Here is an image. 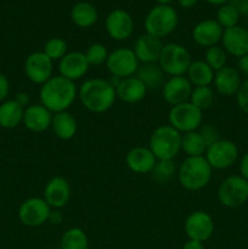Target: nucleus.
Segmentation results:
<instances>
[{"mask_svg":"<svg viewBox=\"0 0 248 249\" xmlns=\"http://www.w3.org/2000/svg\"><path fill=\"white\" fill-rule=\"evenodd\" d=\"M78 97V88L74 82L58 75L44 83L39 90V100L51 113L68 111Z\"/></svg>","mask_w":248,"mask_h":249,"instance_id":"nucleus-1","label":"nucleus"},{"mask_svg":"<svg viewBox=\"0 0 248 249\" xmlns=\"http://www.w3.org/2000/svg\"><path fill=\"white\" fill-rule=\"evenodd\" d=\"M78 99L85 109L92 113H105L114 106L117 100L116 89L107 79L91 78L78 88Z\"/></svg>","mask_w":248,"mask_h":249,"instance_id":"nucleus-2","label":"nucleus"},{"mask_svg":"<svg viewBox=\"0 0 248 249\" xmlns=\"http://www.w3.org/2000/svg\"><path fill=\"white\" fill-rule=\"evenodd\" d=\"M213 175V169L204 156L186 157L177 168V177L179 184L187 191H201L208 186Z\"/></svg>","mask_w":248,"mask_h":249,"instance_id":"nucleus-3","label":"nucleus"},{"mask_svg":"<svg viewBox=\"0 0 248 249\" xmlns=\"http://www.w3.org/2000/svg\"><path fill=\"white\" fill-rule=\"evenodd\" d=\"M182 134L169 124L160 125L151 133L148 148L157 160H174L181 151Z\"/></svg>","mask_w":248,"mask_h":249,"instance_id":"nucleus-4","label":"nucleus"},{"mask_svg":"<svg viewBox=\"0 0 248 249\" xmlns=\"http://www.w3.org/2000/svg\"><path fill=\"white\" fill-rule=\"evenodd\" d=\"M179 23L177 10L170 5H156L146 15L143 26L146 33L162 39L172 34Z\"/></svg>","mask_w":248,"mask_h":249,"instance_id":"nucleus-5","label":"nucleus"},{"mask_svg":"<svg viewBox=\"0 0 248 249\" xmlns=\"http://www.w3.org/2000/svg\"><path fill=\"white\" fill-rule=\"evenodd\" d=\"M191 62V53L184 45L177 43H168L163 45L157 63L162 68L164 74L169 77H180V75H186Z\"/></svg>","mask_w":248,"mask_h":249,"instance_id":"nucleus-6","label":"nucleus"},{"mask_svg":"<svg viewBox=\"0 0 248 249\" xmlns=\"http://www.w3.org/2000/svg\"><path fill=\"white\" fill-rule=\"evenodd\" d=\"M168 122L169 125L181 134L196 131L203 123V112L190 101L182 102L170 107Z\"/></svg>","mask_w":248,"mask_h":249,"instance_id":"nucleus-7","label":"nucleus"},{"mask_svg":"<svg viewBox=\"0 0 248 249\" xmlns=\"http://www.w3.org/2000/svg\"><path fill=\"white\" fill-rule=\"evenodd\" d=\"M218 199L226 208H238L248 201V181L241 175L224 179L218 189Z\"/></svg>","mask_w":248,"mask_h":249,"instance_id":"nucleus-8","label":"nucleus"},{"mask_svg":"<svg viewBox=\"0 0 248 249\" xmlns=\"http://www.w3.org/2000/svg\"><path fill=\"white\" fill-rule=\"evenodd\" d=\"M105 65H106L109 75L123 79V78L135 75L140 62L134 53L133 49L118 48L108 53V57H107Z\"/></svg>","mask_w":248,"mask_h":249,"instance_id":"nucleus-9","label":"nucleus"},{"mask_svg":"<svg viewBox=\"0 0 248 249\" xmlns=\"http://www.w3.org/2000/svg\"><path fill=\"white\" fill-rule=\"evenodd\" d=\"M204 158L209 163L212 169H228L232 167L237 160L238 147L233 141L220 139L207 148Z\"/></svg>","mask_w":248,"mask_h":249,"instance_id":"nucleus-10","label":"nucleus"},{"mask_svg":"<svg viewBox=\"0 0 248 249\" xmlns=\"http://www.w3.org/2000/svg\"><path fill=\"white\" fill-rule=\"evenodd\" d=\"M51 207L43 197H31L19 206L17 216L21 224L27 228H39L48 223Z\"/></svg>","mask_w":248,"mask_h":249,"instance_id":"nucleus-11","label":"nucleus"},{"mask_svg":"<svg viewBox=\"0 0 248 249\" xmlns=\"http://www.w3.org/2000/svg\"><path fill=\"white\" fill-rule=\"evenodd\" d=\"M23 68L27 79L40 87L53 77V61L44 51L29 53Z\"/></svg>","mask_w":248,"mask_h":249,"instance_id":"nucleus-12","label":"nucleus"},{"mask_svg":"<svg viewBox=\"0 0 248 249\" xmlns=\"http://www.w3.org/2000/svg\"><path fill=\"white\" fill-rule=\"evenodd\" d=\"M184 230L189 240L206 242L213 236L214 220L209 213L204 211H195L187 215Z\"/></svg>","mask_w":248,"mask_h":249,"instance_id":"nucleus-13","label":"nucleus"},{"mask_svg":"<svg viewBox=\"0 0 248 249\" xmlns=\"http://www.w3.org/2000/svg\"><path fill=\"white\" fill-rule=\"evenodd\" d=\"M105 28L109 38L117 41H124L133 36L135 23L128 11L123 9H114L107 15Z\"/></svg>","mask_w":248,"mask_h":249,"instance_id":"nucleus-14","label":"nucleus"},{"mask_svg":"<svg viewBox=\"0 0 248 249\" xmlns=\"http://www.w3.org/2000/svg\"><path fill=\"white\" fill-rule=\"evenodd\" d=\"M71 185L63 177H53L44 186L43 198L51 209H62L71 199Z\"/></svg>","mask_w":248,"mask_h":249,"instance_id":"nucleus-15","label":"nucleus"},{"mask_svg":"<svg viewBox=\"0 0 248 249\" xmlns=\"http://www.w3.org/2000/svg\"><path fill=\"white\" fill-rule=\"evenodd\" d=\"M89 63L85 58L84 53L80 51H72L67 53L60 61H58V73L61 77L77 82L87 75L89 72Z\"/></svg>","mask_w":248,"mask_h":249,"instance_id":"nucleus-16","label":"nucleus"},{"mask_svg":"<svg viewBox=\"0 0 248 249\" xmlns=\"http://www.w3.org/2000/svg\"><path fill=\"white\" fill-rule=\"evenodd\" d=\"M194 87L186 75L169 77L162 87V96L170 106H177L190 100Z\"/></svg>","mask_w":248,"mask_h":249,"instance_id":"nucleus-17","label":"nucleus"},{"mask_svg":"<svg viewBox=\"0 0 248 249\" xmlns=\"http://www.w3.org/2000/svg\"><path fill=\"white\" fill-rule=\"evenodd\" d=\"M224 28L216 22V19L207 18L199 21L192 29V39L202 48H211L218 45L223 38Z\"/></svg>","mask_w":248,"mask_h":249,"instance_id":"nucleus-18","label":"nucleus"},{"mask_svg":"<svg viewBox=\"0 0 248 249\" xmlns=\"http://www.w3.org/2000/svg\"><path fill=\"white\" fill-rule=\"evenodd\" d=\"M223 48L229 55L235 57H242L248 53V29L245 27L235 26L224 29L221 38Z\"/></svg>","mask_w":248,"mask_h":249,"instance_id":"nucleus-19","label":"nucleus"},{"mask_svg":"<svg viewBox=\"0 0 248 249\" xmlns=\"http://www.w3.org/2000/svg\"><path fill=\"white\" fill-rule=\"evenodd\" d=\"M53 116L41 104H33L24 108L22 123L32 133H43L51 128Z\"/></svg>","mask_w":248,"mask_h":249,"instance_id":"nucleus-20","label":"nucleus"},{"mask_svg":"<svg viewBox=\"0 0 248 249\" xmlns=\"http://www.w3.org/2000/svg\"><path fill=\"white\" fill-rule=\"evenodd\" d=\"M162 49V39L145 33L136 39L133 51L140 63H157Z\"/></svg>","mask_w":248,"mask_h":249,"instance_id":"nucleus-21","label":"nucleus"},{"mask_svg":"<svg viewBox=\"0 0 248 249\" xmlns=\"http://www.w3.org/2000/svg\"><path fill=\"white\" fill-rule=\"evenodd\" d=\"M157 158L152 151L145 146H136L128 151L125 164L135 174H150L155 167Z\"/></svg>","mask_w":248,"mask_h":249,"instance_id":"nucleus-22","label":"nucleus"},{"mask_svg":"<svg viewBox=\"0 0 248 249\" xmlns=\"http://www.w3.org/2000/svg\"><path fill=\"white\" fill-rule=\"evenodd\" d=\"M213 84L216 91L223 96H233L242 84L241 73L236 68L225 66L215 72Z\"/></svg>","mask_w":248,"mask_h":249,"instance_id":"nucleus-23","label":"nucleus"},{"mask_svg":"<svg viewBox=\"0 0 248 249\" xmlns=\"http://www.w3.org/2000/svg\"><path fill=\"white\" fill-rule=\"evenodd\" d=\"M147 89L136 75L123 78L116 88L117 99L125 104H138L146 96Z\"/></svg>","mask_w":248,"mask_h":249,"instance_id":"nucleus-24","label":"nucleus"},{"mask_svg":"<svg viewBox=\"0 0 248 249\" xmlns=\"http://www.w3.org/2000/svg\"><path fill=\"white\" fill-rule=\"evenodd\" d=\"M51 129L58 139L68 141L74 138L77 134L78 124L72 113H70L68 111H63L53 113Z\"/></svg>","mask_w":248,"mask_h":249,"instance_id":"nucleus-25","label":"nucleus"},{"mask_svg":"<svg viewBox=\"0 0 248 249\" xmlns=\"http://www.w3.org/2000/svg\"><path fill=\"white\" fill-rule=\"evenodd\" d=\"M135 75L143 83L147 91L162 89L167 80L164 72L158 63H140Z\"/></svg>","mask_w":248,"mask_h":249,"instance_id":"nucleus-26","label":"nucleus"},{"mask_svg":"<svg viewBox=\"0 0 248 249\" xmlns=\"http://www.w3.org/2000/svg\"><path fill=\"white\" fill-rule=\"evenodd\" d=\"M24 108L14 99L0 104V126L2 129H15L23 121Z\"/></svg>","mask_w":248,"mask_h":249,"instance_id":"nucleus-27","label":"nucleus"},{"mask_svg":"<svg viewBox=\"0 0 248 249\" xmlns=\"http://www.w3.org/2000/svg\"><path fill=\"white\" fill-rule=\"evenodd\" d=\"M99 18L96 7L88 1H79L71 10V19L79 28H90Z\"/></svg>","mask_w":248,"mask_h":249,"instance_id":"nucleus-28","label":"nucleus"},{"mask_svg":"<svg viewBox=\"0 0 248 249\" xmlns=\"http://www.w3.org/2000/svg\"><path fill=\"white\" fill-rule=\"evenodd\" d=\"M214 72L204 60L192 61L186 72V78L192 87H211L214 80Z\"/></svg>","mask_w":248,"mask_h":249,"instance_id":"nucleus-29","label":"nucleus"},{"mask_svg":"<svg viewBox=\"0 0 248 249\" xmlns=\"http://www.w3.org/2000/svg\"><path fill=\"white\" fill-rule=\"evenodd\" d=\"M207 143L198 130L182 134L181 151L187 157H201L206 155Z\"/></svg>","mask_w":248,"mask_h":249,"instance_id":"nucleus-30","label":"nucleus"},{"mask_svg":"<svg viewBox=\"0 0 248 249\" xmlns=\"http://www.w3.org/2000/svg\"><path fill=\"white\" fill-rule=\"evenodd\" d=\"M177 167L174 160H157L150 174L157 184L165 185L173 179L174 175H177Z\"/></svg>","mask_w":248,"mask_h":249,"instance_id":"nucleus-31","label":"nucleus"},{"mask_svg":"<svg viewBox=\"0 0 248 249\" xmlns=\"http://www.w3.org/2000/svg\"><path fill=\"white\" fill-rule=\"evenodd\" d=\"M89 240L80 228H71L61 237V249H88Z\"/></svg>","mask_w":248,"mask_h":249,"instance_id":"nucleus-32","label":"nucleus"},{"mask_svg":"<svg viewBox=\"0 0 248 249\" xmlns=\"http://www.w3.org/2000/svg\"><path fill=\"white\" fill-rule=\"evenodd\" d=\"M190 102L192 105L201 109H208L214 102V91L211 87H195L192 89L191 96H190Z\"/></svg>","mask_w":248,"mask_h":249,"instance_id":"nucleus-33","label":"nucleus"},{"mask_svg":"<svg viewBox=\"0 0 248 249\" xmlns=\"http://www.w3.org/2000/svg\"><path fill=\"white\" fill-rule=\"evenodd\" d=\"M204 62L214 72H216V71L221 70V68H224L226 66V62H228V53L224 50L223 46H211L204 53Z\"/></svg>","mask_w":248,"mask_h":249,"instance_id":"nucleus-34","label":"nucleus"},{"mask_svg":"<svg viewBox=\"0 0 248 249\" xmlns=\"http://www.w3.org/2000/svg\"><path fill=\"white\" fill-rule=\"evenodd\" d=\"M215 19L224 29L231 28V27L237 26L238 19H240V12L228 2V4L219 6Z\"/></svg>","mask_w":248,"mask_h":249,"instance_id":"nucleus-35","label":"nucleus"},{"mask_svg":"<svg viewBox=\"0 0 248 249\" xmlns=\"http://www.w3.org/2000/svg\"><path fill=\"white\" fill-rule=\"evenodd\" d=\"M43 51L55 62V61H60L68 53V46L65 39L55 36V38H50L44 44Z\"/></svg>","mask_w":248,"mask_h":249,"instance_id":"nucleus-36","label":"nucleus"},{"mask_svg":"<svg viewBox=\"0 0 248 249\" xmlns=\"http://www.w3.org/2000/svg\"><path fill=\"white\" fill-rule=\"evenodd\" d=\"M108 53V50L104 44L94 43L87 49L84 55L89 66H101L106 63Z\"/></svg>","mask_w":248,"mask_h":249,"instance_id":"nucleus-37","label":"nucleus"},{"mask_svg":"<svg viewBox=\"0 0 248 249\" xmlns=\"http://www.w3.org/2000/svg\"><path fill=\"white\" fill-rule=\"evenodd\" d=\"M198 131L202 135V138H203L204 142L207 143V147H209V146L215 143L218 140H220L218 129L214 125H212V124H202L199 126Z\"/></svg>","mask_w":248,"mask_h":249,"instance_id":"nucleus-38","label":"nucleus"},{"mask_svg":"<svg viewBox=\"0 0 248 249\" xmlns=\"http://www.w3.org/2000/svg\"><path fill=\"white\" fill-rule=\"evenodd\" d=\"M236 102L243 113L248 114V79L242 82L237 94H236Z\"/></svg>","mask_w":248,"mask_h":249,"instance_id":"nucleus-39","label":"nucleus"},{"mask_svg":"<svg viewBox=\"0 0 248 249\" xmlns=\"http://www.w3.org/2000/svg\"><path fill=\"white\" fill-rule=\"evenodd\" d=\"M10 94V82L7 77L0 73V104L6 101Z\"/></svg>","mask_w":248,"mask_h":249,"instance_id":"nucleus-40","label":"nucleus"},{"mask_svg":"<svg viewBox=\"0 0 248 249\" xmlns=\"http://www.w3.org/2000/svg\"><path fill=\"white\" fill-rule=\"evenodd\" d=\"M63 214L61 209H51L50 214H49L48 223L51 225H61L63 223Z\"/></svg>","mask_w":248,"mask_h":249,"instance_id":"nucleus-41","label":"nucleus"},{"mask_svg":"<svg viewBox=\"0 0 248 249\" xmlns=\"http://www.w3.org/2000/svg\"><path fill=\"white\" fill-rule=\"evenodd\" d=\"M236 10L241 14H247L248 11V0H231L230 2Z\"/></svg>","mask_w":248,"mask_h":249,"instance_id":"nucleus-42","label":"nucleus"},{"mask_svg":"<svg viewBox=\"0 0 248 249\" xmlns=\"http://www.w3.org/2000/svg\"><path fill=\"white\" fill-rule=\"evenodd\" d=\"M240 175L248 181V152L242 156L240 162Z\"/></svg>","mask_w":248,"mask_h":249,"instance_id":"nucleus-43","label":"nucleus"},{"mask_svg":"<svg viewBox=\"0 0 248 249\" xmlns=\"http://www.w3.org/2000/svg\"><path fill=\"white\" fill-rule=\"evenodd\" d=\"M14 100L17 102V104L21 105L23 108H26L27 106H29V95L27 94V92H24V91L17 92Z\"/></svg>","mask_w":248,"mask_h":249,"instance_id":"nucleus-44","label":"nucleus"},{"mask_svg":"<svg viewBox=\"0 0 248 249\" xmlns=\"http://www.w3.org/2000/svg\"><path fill=\"white\" fill-rule=\"evenodd\" d=\"M237 68H238V72L242 73V74L247 75L248 77V53L247 55L242 56V57L238 58V62H237Z\"/></svg>","mask_w":248,"mask_h":249,"instance_id":"nucleus-45","label":"nucleus"},{"mask_svg":"<svg viewBox=\"0 0 248 249\" xmlns=\"http://www.w3.org/2000/svg\"><path fill=\"white\" fill-rule=\"evenodd\" d=\"M182 249H204L203 243L199 242V241L195 240H187L185 242V245L182 246Z\"/></svg>","mask_w":248,"mask_h":249,"instance_id":"nucleus-46","label":"nucleus"},{"mask_svg":"<svg viewBox=\"0 0 248 249\" xmlns=\"http://www.w3.org/2000/svg\"><path fill=\"white\" fill-rule=\"evenodd\" d=\"M198 0H177V4L182 7V9H192L196 6Z\"/></svg>","mask_w":248,"mask_h":249,"instance_id":"nucleus-47","label":"nucleus"},{"mask_svg":"<svg viewBox=\"0 0 248 249\" xmlns=\"http://www.w3.org/2000/svg\"><path fill=\"white\" fill-rule=\"evenodd\" d=\"M204 1H207L208 4L212 5H216V6H221V5L224 4H228L230 0H204Z\"/></svg>","mask_w":248,"mask_h":249,"instance_id":"nucleus-48","label":"nucleus"},{"mask_svg":"<svg viewBox=\"0 0 248 249\" xmlns=\"http://www.w3.org/2000/svg\"><path fill=\"white\" fill-rule=\"evenodd\" d=\"M158 2V5H169L173 0H156Z\"/></svg>","mask_w":248,"mask_h":249,"instance_id":"nucleus-49","label":"nucleus"},{"mask_svg":"<svg viewBox=\"0 0 248 249\" xmlns=\"http://www.w3.org/2000/svg\"><path fill=\"white\" fill-rule=\"evenodd\" d=\"M246 15H247V17H248V11H247V14H246Z\"/></svg>","mask_w":248,"mask_h":249,"instance_id":"nucleus-50","label":"nucleus"}]
</instances>
